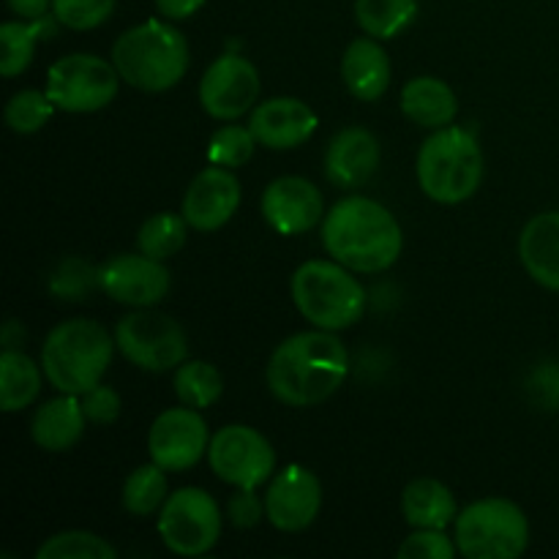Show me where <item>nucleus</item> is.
Instances as JSON below:
<instances>
[{
    "label": "nucleus",
    "mask_w": 559,
    "mask_h": 559,
    "mask_svg": "<svg viewBox=\"0 0 559 559\" xmlns=\"http://www.w3.org/2000/svg\"><path fill=\"white\" fill-rule=\"evenodd\" d=\"M349 374V353L333 331L295 333L267 360V388L287 407H317L328 402Z\"/></svg>",
    "instance_id": "1"
},
{
    "label": "nucleus",
    "mask_w": 559,
    "mask_h": 559,
    "mask_svg": "<svg viewBox=\"0 0 559 559\" xmlns=\"http://www.w3.org/2000/svg\"><path fill=\"white\" fill-rule=\"evenodd\" d=\"M322 246L331 260L355 273H382L402 257L396 216L369 197H347L322 218Z\"/></svg>",
    "instance_id": "2"
},
{
    "label": "nucleus",
    "mask_w": 559,
    "mask_h": 559,
    "mask_svg": "<svg viewBox=\"0 0 559 559\" xmlns=\"http://www.w3.org/2000/svg\"><path fill=\"white\" fill-rule=\"evenodd\" d=\"M120 80L145 93H164L189 71V41L169 20L140 22L112 44Z\"/></svg>",
    "instance_id": "3"
},
{
    "label": "nucleus",
    "mask_w": 559,
    "mask_h": 559,
    "mask_svg": "<svg viewBox=\"0 0 559 559\" xmlns=\"http://www.w3.org/2000/svg\"><path fill=\"white\" fill-rule=\"evenodd\" d=\"M115 347V336L102 322L76 317L49 331L41 347V369L55 391L82 396L104 382Z\"/></svg>",
    "instance_id": "4"
},
{
    "label": "nucleus",
    "mask_w": 559,
    "mask_h": 559,
    "mask_svg": "<svg viewBox=\"0 0 559 559\" xmlns=\"http://www.w3.org/2000/svg\"><path fill=\"white\" fill-rule=\"evenodd\" d=\"M415 173L429 200L440 205H459L480 189L484 151L467 129L445 126L420 145Z\"/></svg>",
    "instance_id": "5"
},
{
    "label": "nucleus",
    "mask_w": 559,
    "mask_h": 559,
    "mask_svg": "<svg viewBox=\"0 0 559 559\" xmlns=\"http://www.w3.org/2000/svg\"><path fill=\"white\" fill-rule=\"evenodd\" d=\"M347 265L309 260L293 273V300L300 314L322 331H347L366 314V289Z\"/></svg>",
    "instance_id": "6"
},
{
    "label": "nucleus",
    "mask_w": 559,
    "mask_h": 559,
    "mask_svg": "<svg viewBox=\"0 0 559 559\" xmlns=\"http://www.w3.org/2000/svg\"><path fill=\"white\" fill-rule=\"evenodd\" d=\"M453 540L467 559H516L530 546V522L516 502L486 497L459 511Z\"/></svg>",
    "instance_id": "7"
},
{
    "label": "nucleus",
    "mask_w": 559,
    "mask_h": 559,
    "mask_svg": "<svg viewBox=\"0 0 559 559\" xmlns=\"http://www.w3.org/2000/svg\"><path fill=\"white\" fill-rule=\"evenodd\" d=\"M115 344L129 364L153 374L173 371L189 360V336L183 325L153 309H136L126 314L115 325Z\"/></svg>",
    "instance_id": "8"
},
{
    "label": "nucleus",
    "mask_w": 559,
    "mask_h": 559,
    "mask_svg": "<svg viewBox=\"0 0 559 559\" xmlns=\"http://www.w3.org/2000/svg\"><path fill=\"white\" fill-rule=\"evenodd\" d=\"M120 74L112 60L74 52L58 58L47 71V96L63 112L87 115L109 107L118 96Z\"/></svg>",
    "instance_id": "9"
},
{
    "label": "nucleus",
    "mask_w": 559,
    "mask_h": 559,
    "mask_svg": "<svg viewBox=\"0 0 559 559\" xmlns=\"http://www.w3.org/2000/svg\"><path fill=\"white\" fill-rule=\"evenodd\" d=\"M222 524L218 502L197 486H186L169 495L158 511V535L164 546L178 557H200L216 549Z\"/></svg>",
    "instance_id": "10"
},
{
    "label": "nucleus",
    "mask_w": 559,
    "mask_h": 559,
    "mask_svg": "<svg viewBox=\"0 0 559 559\" xmlns=\"http://www.w3.org/2000/svg\"><path fill=\"white\" fill-rule=\"evenodd\" d=\"M207 462L218 480L235 489H260L276 473V451L257 429L233 424L211 437Z\"/></svg>",
    "instance_id": "11"
},
{
    "label": "nucleus",
    "mask_w": 559,
    "mask_h": 559,
    "mask_svg": "<svg viewBox=\"0 0 559 559\" xmlns=\"http://www.w3.org/2000/svg\"><path fill=\"white\" fill-rule=\"evenodd\" d=\"M262 80L257 66L243 55L227 52L213 60L200 80V104L211 118L238 120L254 109Z\"/></svg>",
    "instance_id": "12"
},
{
    "label": "nucleus",
    "mask_w": 559,
    "mask_h": 559,
    "mask_svg": "<svg viewBox=\"0 0 559 559\" xmlns=\"http://www.w3.org/2000/svg\"><path fill=\"white\" fill-rule=\"evenodd\" d=\"M211 448L207 424L194 407H173L164 409L151 426L147 435V453L151 462L164 467L167 473H186L197 467L200 459Z\"/></svg>",
    "instance_id": "13"
},
{
    "label": "nucleus",
    "mask_w": 559,
    "mask_h": 559,
    "mask_svg": "<svg viewBox=\"0 0 559 559\" xmlns=\"http://www.w3.org/2000/svg\"><path fill=\"white\" fill-rule=\"evenodd\" d=\"M173 287L167 265L147 254H118L98 267V289L131 309H153Z\"/></svg>",
    "instance_id": "14"
},
{
    "label": "nucleus",
    "mask_w": 559,
    "mask_h": 559,
    "mask_svg": "<svg viewBox=\"0 0 559 559\" xmlns=\"http://www.w3.org/2000/svg\"><path fill=\"white\" fill-rule=\"evenodd\" d=\"M322 511V484L311 469L289 464L265 491V519L282 533H304Z\"/></svg>",
    "instance_id": "15"
},
{
    "label": "nucleus",
    "mask_w": 559,
    "mask_h": 559,
    "mask_svg": "<svg viewBox=\"0 0 559 559\" xmlns=\"http://www.w3.org/2000/svg\"><path fill=\"white\" fill-rule=\"evenodd\" d=\"M262 218L278 235H300L314 229L325 218V197L311 180L284 175L262 191Z\"/></svg>",
    "instance_id": "16"
},
{
    "label": "nucleus",
    "mask_w": 559,
    "mask_h": 559,
    "mask_svg": "<svg viewBox=\"0 0 559 559\" xmlns=\"http://www.w3.org/2000/svg\"><path fill=\"white\" fill-rule=\"evenodd\" d=\"M240 207V183L233 169L213 167L202 169L183 197V218L197 233H216Z\"/></svg>",
    "instance_id": "17"
},
{
    "label": "nucleus",
    "mask_w": 559,
    "mask_h": 559,
    "mask_svg": "<svg viewBox=\"0 0 559 559\" xmlns=\"http://www.w3.org/2000/svg\"><path fill=\"white\" fill-rule=\"evenodd\" d=\"M320 126L314 109L295 96H276L251 109L249 129L267 151H293L311 140Z\"/></svg>",
    "instance_id": "18"
},
{
    "label": "nucleus",
    "mask_w": 559,
    "mask_h": 559,
    "mask_svg": "<svg viewBox=\"0 0 559 559\" xmlns=\"http://www.w3.org/2000/svg\"><path fill=\"white\" fill-rule=\"evenodd\" d=\"M380 142L369 129H342L325 153V178L336 189H360L380 167Z\"/></svg>",
    "instance_id": "19"
},
{
    "label": "nucleus",
    "mask_w": 559,
    "mask_h": 559,
    "mask_svg": "<svg viewBox=\"0 0 559 559\" xmlns=\"http://www.w3.org/2000/svg\"><path fill=\"white\" fill-rule=\"evenodd\" d=\"M342 80L358 102H380L391 87V58L380 38L360 36L349 41L342 58Z\"/></svg>",
    "instance_id": "20"
},
{
    "label": "nucleus",
    "mask_w": 559,
    "mask_h": 559,
    "mask_svg": "<svg viewBox=\"0 0 559 559\" xmlns=\"http://www.w3.org/2000/svg\"><path fill=\"white\" fill-rule=\"evenodd\" d=\"M519 260L535 284L559 293V211L538 213L524 224Z\"/></svg>",
    "instance_id": "21"
},
{
    "label": "nucleus",
    "mask_w": 559,
    "mask_h": 559,
    "mask_svg": "<svg viewBox=\"0 0 559 559\" xmlns=\"http://www.w3.org/2000/svg\"><path fill=\"white\" fill-rule=\"evenodd\" d=\"M87 415L82 399L74 393H60L36 409L31 420V437L41 451L63 453L82 440Z\"/></svg>",
    "instance_id": "22"
},
{
    "label": "nucleus",
    "mask_w": 559,
    "mask_h": 559,
    "mask_svg": "<svg viewBox=\"0 0 559 559\" xmlns=\"http://www.w3.org/2000/svg\"><path fill=\"white\" fill-rule=\"evenodd\" d=\"M402 112L424 129H445L456 120L459 98L448 82L437 76H415L402 87Z\"/></svg>",
    "instance_id": "23"
},
{
    "label": "nucleus",
    "mask_w": 559,
    "mask_h": 559,
    "mask_svg": "<svg viewBox=\"0 0 559 559\" xmlns=\"http://www.w3.org/2000/svg\"><path fill=\"white\" fill-rule=\"evenodd\" d=\"M402 513L413 530H448L456 522L459 506L445 484L435 478H418L404 489Z\"/></svg>",
    "instance_id": "24"
},
{
    "label": "nucleus",
    "mask_w": 559,
    "mask_h": 559,
    "mask_svg": "<svg viewBox=\"0 0 559 559\" xmlns=\"http://www.w3.org/2000/svg\"><path fill=\"white\" fill-rule=\"evenodd\" d=\"M44 369L20 349H3L0 355V407L3 413H20L31 407L41 393Z\"/></svg>",
    "instance_id": "25"
},
{
    "label": "nucleus",
    "mask_w": 559,
    "mask_h": 559,
    "mask_svg": "<svg viewBox=\"0 0 559 559\" xmlns=\"http://www.w3.org/2000/svg\"><path fill=\"white\" fill-rule=\"evenodd\" d=\"M55 14L41 16V20H11L0 25V74L16 76L33 63L36 44L41 38L55 36Z\"/></svg>",
    "instance_id": "26"
},
{
    "label": "nucleus",
    "mask_w": 559,
    "mask_h": 559,
    "mask_svg": "<svg viewBox=\"0 0 559 559\" xmlns=\"http://www.w3.org/2000/svg\"><path fill=\"white\" fill-rule=\"evenodd\" d=\"M418 16V0H355V20L371 38H396Z\"/></svg>",
    "instance_id": "27"
},
{
    "label": "nucleus",
    "mask_w": 559,
    "mask_h": 559,
    "mask_svg": "<svg viewBox=\"0 0 559 559\" xmlns=\"http://www.w3.org/2000/svg\"><path fill=\"white\" fill-rule=\"evenodd\" d=\"M173 388L180 404L194 409H207L222 399L224 380L213 364H205V360H183L175 369Z\"/></svg>",
    "instance_id": "28"
},
{
    "label": "nucleus",
    "mask_w": 559,
    "mask_h": 559,
    "mask_svg": "<svg viewBox=\"0 0 559 559\" xmlns=\"http://www.w3.org/2000/svg\"><path fill=\"white\" fill-rule=\"evenodd\" d=\"M169 497L167 469L158 467L156 462L142 464L126 478L123 484V508L131 516H153L164 508Z\"/></svg>",
    "instance_id": "29"
},
{
    "label": "nucleus",
    "mask_w": 559,
    "mask_h": 559,
    "mask_svg": "<svg viewBox=\"0 0 559 559\" xmlns=\"http://www.w3.org/2000/svg\"><path fill=\"white\" fill-rule=\"evenodd\" d=\"M186 235H189V222L183 218V213L180 216H175V213H156L136 233V249L142 254L153 257V260L167 262L169 257H175L183 249Z\"/></svg>",
    "instance_id": "30"
},
{
    "label": "nucleus",
    "mask_w": 559,
    "mask_h": 559,
    "mask_svg": "<svg viewBox=\"0 0 559 559\" xmlns=\"http://www.w3.org/2000/svg\"><path fill=\"white\" fill-rule=\"evenodd\" d=\"M118 549L87 530H66L38 546L36 559H115Z\"/></svg>",
    "instance_id": "31"
},
{
    "label": "nucleus",
    "mask_w": 559,
    "mask_h": 559,
    "mask_svg": "<svg viewBox=\"0 0 559 559\" xmlns=\"http://www.w3.org/2000/svg\"><path fill=\"white\" fill-rule=\"evenodd\" d=\"M55 109L58 107L47 96V91H33L31 87V91H20L9 98L3 118L14 134H36L49 123Z\"/></svg>",
    "instance_id": "32"
},
{
    "label": "nucleus",
    "mask_w": 559,
    "mask_h": 559,
    "mask_svg": "<svg viewBox=\"0 0 559 559\" xmlns=\"http://www.w3.org/2000/svg\"><path fill=\"white\" fill-rule=\"evenodd\" d=\"M257 145H260V142L254 140L249 126L229 123L222 126L218 131H213L211 145H207V158H211V164H218V167L238 169L243 167L246 162H251Z\"/></svg>",
    "instance_id": "33"
},
{
    "label": "nucleus",
    "mask_w": 559,
    "mask_h": 559,
    "mask_svg": "<svg viewBox=\"0 0 559 559\" xmlns=\"http://www.w3.org/2000/svg\"><path fill=\"white\" fill-rule=\"evenodd\" d=\"M115 0H52L58 25L69 31H93L112 16Z\"/></svg>",
    "instance_id": "34"
},
{
    "label": "nucleus",
    "mask_w": 559,
    "mask_h": 559,
    "mask_svg": "<svg viewBox=\"0 0 559 559\" xmlns=\"http://www.w3.org/2000/svg\"><path fill=\"white\" fill-rule=\"evenodd\" d=\"M52 293L63 300H82L93 287H98V271L85 265L82 260L60 262L58 271L52 273Z\"/></svg>",
    "instance_id": "35"
},
{
    "label": "nucleus",
    "mask_w": 559,
    "mask_h": 559,
    "mask_svg": "<svg viewBox=\"0 0 559 559\" xmlns=\"http://www.w3.org/2000/svg\"><path fill=\"white\" fill-rule=\"evenodd\" d=\"M456 551V540L448 538L445 530H415L399 546L402 559H453Z\"/></svg>",
    "instance_id": "36"
},
{
    "label": "nucleus",
    "mask_w": 559,
    "mask_h": 559,
    "mask_svg": "<svg viewBox=\"0 0 559 559\" xmlns=\"http://www.w3.org/2000/svg\"><path fill=\"white\" fill-rule=\"evenodd\" d=\"M80 399H82V409H85V415H87V424H96V426L115 424L120 415V407H123L118 391L109 385H104V382H98L96 388H91L87 393H82Z\"/></svg>",
    "instance_id": "37"
},
{
    "label": "nucleus",
    "mask_w": 559,
    "mask_h": 559,
    "mask_svg": "<svg viewBox=\"0 0 559 559\" xmlns=\"http://www.w3.org/2000/svg\"><path fill=\"white\" fill-rule=\"evenodd\" d=\"M227 516L233 527L251 530L265 516V500H260L257 489H235V495L227 502Z\"/></svg>",
    "instance_id": "38"
},
{
    "label": "nucleus",
    "mask_w": 559,
    "mask_h": 559,
    "mask_svg": "<svg viewBox=\"0 0 559 559\" xmlns=\"http://www.w3.org/2000/svg\"><path fill=\"white\" fill-rule=\"evenodd\" d=\"M533 393L546 407L559 409V366H544L533 377Z\"/></svg>",
    "instance_id": "39"
},
{
    "label": "nucleus",
    "mask_w": 559,
    "mask_h": 559,
    "mask_svg": "<svg viewBox=\"0 0 559 559\" xmlns=\"http://www.w3.org/2000/svg\"><path fill=\"white\" fill-rule=\"evenodd\" d=\"M158 14L169 22H180V20H189L194 16L197 11L205 5V0H153Z\"/></svg>",
    "instance_id": "40"
},
{
    "label": "nucleus",
    "mask_w": 559,
    "mask_h": 559,
    "mask_svg": "<svg viewBox=\"0 0 559 559\" xmlns=\"http://www.w3.org/2000/svg\"><path fill=\"white\" fill-rule=\"evenodd\" d=\"M20 20H41L52 11V0H5Z\"/></svg>",
    "instance_id": "41"
}]
</instances>
